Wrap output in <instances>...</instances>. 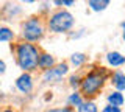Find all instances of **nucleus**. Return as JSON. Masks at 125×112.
Returning <instances> with one entry per match:
<instances>
[{
	"label": "nucleus",
	"mask_w": 125,
	"mask_h": 112,
	"mask_svg": "<svg viewBox=\"0 0 125 112\" xmlns=\"http://www.w3.org/2000/svg\"><path fill=\"white\" fill-rule=\"evenodd\" d=\"M41 36H42V28L38 19H30L28 22H25V25H23V37L25 39L38 41Z\"/></svg>",
	"instance_id": "4"
},
{
	"label": "nucleus",
	"mask_w": 125,
	"mask_h": 112,
	"mask_svg": "<svg viewBox=\"0 0 125 112\" xmlns=\"http://www.w3.org/2000/svg\"><path fill=\"white\" fill-rule=\"evenodd\" d=\"M108 101H109L111 106L119 107V106H122V103H124V96H122V94H119V92H114V94H111L108 96Z\"/></svg>",
	"instance_id": "8"
},
{
	"label": "nucleus",
	"mask_w": 125,
	"mask_h": 112,
	"mask_svg": "<svg viewBox=\"0 0 125 112\" xmlns=\"http://www.w3.org/2000/svg\"><path fill=\"white\" fill-rule=\"evenodd\" d=\"M108 3H109V2H106V0H105V2H95V0H91L88 5L91 6L94 11H100V9H105V6H106Z\"/></svg>",
	"instance_id": "12"
},
{
	"label": "nucleus",
	"mask_w": 125,
	"mask_h": 112,
	"mask_svg": "<svg viewBox=\"0 0 125 112\" xmlns=\"http://www.w3.org/2000/svg\"><path fill=\"white\" fill-rule=\"evenodd\" d=\"M83 61H84V55H81V53H77V55L72 56V62L75 65H80Z\"/></svg>",
	"instance_id": "14"
},
{
	"label": "nucleus",
	"mask_w": 125,
	"mask_h": 112,
	"mask_svg": "<svg viewBox=\"0 0 125 112\" xmlns=\"http://www.w3.org/2000/svg\"><path fill=\"white\" fill-rule=\"evenodd\" d=\"M69 103H70V104H77V106H81L80 95H78V94H73V95H70V98H69Z\"/></svg>",
	"instance_id": "15"
},
{
	"label": "nucleus",
	"mask_w": 125,
	"mask_h": 112,
	"mask_svg": "<svg viewBox=\"0 0 125 112\" xmlns=\"http://www.w3.org/2000/svg\"><path fill=\"white\" fill-rule=\"evenodd\" d=\"M113 83H114V86L119 89V90H124L125 89V75L120 72H117L114 75V78H113Z\"/></svg>",
	"instance_id": "9"
},
{
	"label": "nucleus",
	"mask_w": 125,
	"mask_h": 112,
	"mask_svg": "<svg viewBox=\"0 0 125 112\" xmlns=\"http://www.w3.org/2000/svg\"><path fill=\"white\" fill-rule=\"evenodd\" d=\"M0 72H5V62L0 64Z\"/></svg>",
	"instance_id": "20"
},
{
	"label": "nucleus",
	"mask_w": 125,
	"mask_h": 112,
	"mask_svg": "<svg viewBox=\"0 0 125 112\" xmlns=\"http://www.w3.org/2000/svg\"><path fill=\"white\" fill-rule=\"evenodd\" d=\"M73 25V17L72 14H69L67 11H60V13L53 14L50 19V30L55 33H61L69 30Z\"/></svg>",
	"instance_id": "2"
},
{
	"label": "nucleus",
	"mask_w": 125,
	"mask_h": 112,
	"mask_svg": "<svg viewBox=\"0 0 125 112\" xmlns=\"http://www.w3.org/2000/svg\"><path fill=\"white\" fill-rule=\"evenodd\" d=\"M103 112H120L119 107H114V106H106L103 109Z\"/></svg>",
	"instance_id": "16"
},
{
	"label": "nucleus",
	"mask_w": 125,
	"mask_h": 112,
	"mask_svg": "<svg viewBox=\"0 0 125 112\" xmlns=\"http://www.w3.org/2000/svg\"><path fill=\"white\" fill-rule=\"evenodd\" d=\"M17 61L23 70H31L39 64L38 50L30 44H21L17 48Z\"/></svg>",
	"instance_id": "1"
},
{
	"label": "nucleus",
	"mask_w": 125,
	"mask_h": 112,
	"mask_svg": "<svg viewBox=\"0 0 125 112\" xmlns=\"http://www.w3.org/2000/svg\"><path fill=\"white\" fill-rule=\"evenodd\" d=\"M78 112H97V106L94 103H81Z\"/></svg>",
	"instance_id": "11"
},
{
	"label": "nucleus",
	"mask_w": 125,
	"mask_h": 112,
	"mask_svg": "<svg viewBox=\"0 0 125 112\" xmlns=\"http://www.w3.org/2000/svg\"><path fill=\"white\" fill-rule=\"evenodd\" d=\"M102 84H103V78H102L99 73H91V75H88L83 79V83H81V90H83V94H86V95H94V94H97V90L102 87Z\"/></svg>",
	"instance_id": "3"
},
{
	"label": "nucleus",
	"mask_w": 125,
	"mask_h": 112,
	"mask_svg": "<svg viewBox=\"0 0 125 112\" xmlns=\"http://www.w3.org/2000/svg\"><path fill=\"white\" fill-rule=\"evenodd\" d=\"M124 39H125V24H124Z\"/></svg>",
	"instance_id": "21"
},
{
	"label": "nucleus",
	"mask_w": 125,
	"mask_h": 112,
	"mask_svg": "<svg viewBox=\"0 0 125 112\" xmlns=\"http://www.w3.org/2000/svg\"><path fill=\"white\" fill-rule=\"evenodd\" d=\"M17 87H19V90H22V92H30V89H31V78H30L28 73H23L22 76H19Z\"/></svg>",
	"instance_id": "6"
},
{
	"label": "nucleus",
	"mask_w": 125,
	"mask_h": 112,
	"mask_svg": "<svg viewBox=\"0 0 125 112\" xmlns=\"http://www.w3.org/2000/svg\"><path fill=\"white\" fill-rule=\"evenodd\" d=\"M70 84H72V86H77V84H78V78H77V76H72V78H70Z\"/></svg>",
	"instance_id": "18"
},
{
	"label": "nucleus",
	"mask_w": 125,
	"mask_h": 112,
	"mask_svg": "<svg viewBox=\"0 0 125 112\" xmlns=\"http://www.w3.org/2000/svg\"><path fill=\"white\" fill-rule=\"evenodd\" d=\"M106 59H108V62L111 65H122L125 62V56H122L120 53H116V52L109 53L106 56Z\"/></svg>",
	"instance_id": "7"
},
{
	"label": "nucleus",
	"mask_w": 125,
	"mask_h": 112,
	"mask_svg": "<svg viewBox=\"0 0 125 112\" xmlns=\"http://www.w3.org/2000/svg\"><path fill=\"white\" fill-rule=\"evenodd\" d=\"M3 112H13V111H10V109H6V111H3Z\"/></svg>",
	"instance_id": "22"
},
{
	"label": "nucleus",
	"mask_w": 125,
	"mask_h": 112,
	"mask_svg": "<svg viewBox=\"0 0 125 112\" xmlns=\"http://www.w3.org/2000/svg\"><path fill=\"white\" fill-rule=\"evenodd\" d=\"M13 37V31H10L8 28H2L0 30V41L2 42H6Z\"/></svg>",
	"instance_id": "13"
},
{
	"label": "nucleus",
	"mask_w": 125,
	"mask_h": 112,
	"mask_svg": "<svg viewBox=\"0 0 125 112\" xmlns=\"http://www.w3.org/2000/svg\"><path fill=\"white\" fill-rule=\"evenodd\" d=\"M39 65H41L42 69H49L53 65V58L50 55H41L39 56Z\"/></svg>",
	"instance_id": "10"
},
{
	"label": "nucleus",
	"mask_w": 125,
	"mask_h": 112,
	"mask_svg": "<svg viewBox=\"0 0 125 112\" xmlns=\"http://www.w3.org/2000/svg\"><path fill=\"white\" fill-rule=\"evenodd\" d=\"M66 73H67V65L61 64V65H58L56 69H50V70H47L44 73V79L45 81H52V83H56V81H60L61 76L66 75Z\"/></svg>",
	"instance_id": "5"
},
{
	"label": "nucleus",
	"mask_w": 125,
	"mask_h": 112,
	"mask_svg": "<svg viewBox=\"0 0 125 112\" xmlns=\"http://www.w3.org/2000/svg\"><path fill=\"white\" fill-rule=\"evenodd\" d=\"M50 112H72V111H70V109H53Z\"/></svg>",
	"instance_id": "19"
},
{
	"label": "nucleus",
	"mask_w": 125,
	"mask_h": 112,
	"mask_svg": "<svg viewBox=\"0 0 125 112\" xmlns=\"http://www.w3.org/2000/svg\"><path fill=\"white\" fill-rule=\"evenodd\" d=\"M56 5H73V2H72V0H67V2H61V0H58Z\"/></svg>",
	"instance_id": "17"
}]
</instances>
